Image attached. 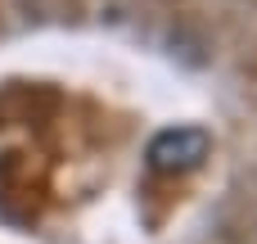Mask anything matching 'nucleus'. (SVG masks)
<instances>
[{
  "label": "nucleus",
  "mask_w": 257,
  "mask_h": 244,
  "mask_svg": "<svg viewBox=\"0 0 257 244\" xmlns=\"http://www.w3.org/2000/svg\"><path fill=\"white\" fill-rule=\"evenodd\" d=\"M208 149H212L208 131H199V127H167L149 145V168L154 172H190V168H199L208 158Z\"/></svg>",
  "instance_id": "nucleus-1"
}]
</instances>
